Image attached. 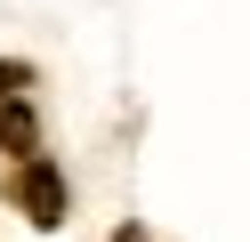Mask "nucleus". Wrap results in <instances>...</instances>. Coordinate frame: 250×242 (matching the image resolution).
I'll use <instances>...</instances> for the list:
<instances>
[{"instance_id": "nucleus-1", "label": "nucleus", "mask_w": 250, "mask_h": 242, "mask_svg": "<svg viewBox=\"0 0 250 242\" xmlns=\"http://www.w3.org/2000/svg\"><path fill=\"white\" fill-rule=\"evenodd\" d=\"M0 145L17 161L41 154V121H33V97H24V65H0Z\"/></svg>"}, {"instance_id": "nucleus-2", "label": "nucleus", "mask_w": 250, "mask_h": 242, "mask_svg": "<svg viewBox=\"0 0 250 242\" xmlns=\"http://www.w3.org/2000/svg\"><path fill=\"white\" fill-rule=\"evenodd\" d=\"M17 202L24 210H33V226H57V218H65V186H57V170H49V161H24V177H17Z\"/></svg>"}]
</instances>
